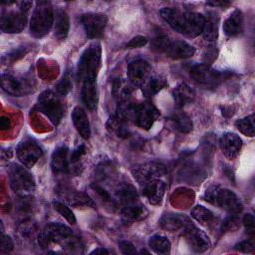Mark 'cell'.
Here are the masks:
<instances>
[{
    "label": "cell",
    "instance_id": "603a6c76",
    "mask_svg": "<svg viewBox=\"0 0 255 255\" xmlns=\"http://www.w3.org/2000/svg\"><path fill=\"white\" fill-rule=\"evenodd\" d=\"M72 121H73V124H74L77 131L79 132V134L83 138L88 139L91 136L90 122H89L86 112L81 107H76L73 110Z\"/></svg>",
    "mask_w": 255,
    "mask_h": 255
},
{
    "label": "cell",
    "instance_id": "8992f818",
    "mask_svg": "<svg viewBox=\"0 0 255 255\" xmlns=\"http://www.w3.org/2000/svg\"><path fill=\"white\" fill-rule=\"evenodd\" d=\"M2 89L14 97H22L33 91V79L14 73H3L1 76Z\"/></svg>",
    "mask_w": 255,
    "mask_h": 255
},
{
    "label": "cell",
    "instance_id": "836d02e7",
    "mask_svg": "<svg viewBox=\"0 0 255 255\" xmlns=\"http://www.w3.org/2000/svg\"><path fill=\"white\" fill-rule=\"evenodd\" d=\"M148 246L156 254H168L171 248L169 240L161 235H154L150 237L148 240Z\"/></svg>",
    "mask_w": 255,
    "mask_h": 255
},
{
    "label": "cell",
    "instance_id": "d6a6232c",
    "mask_svg": "<svg viewBox=\"0 0 255 255\" xmlns=\"http://www.w3.org/2000/svg\"><path fill=\"white\" fill-rule=\"evenodd\" d=\"M135 109H136V104L129 102V100L120 102L117 107L116 117H118L119 119H121L126 123H128V121H133Z\"/></svg>",
    "mask_w": 255,
    "mask_h": 255
},
{
    "label": "cell",
    "instance_id": "b9f144b4",
    "mask_svg": "<svg viewBox=\"0 0 255 255\" xmlns=\"http://www.w3.org/2000/svg\"><path fill=\"white\" fill-rule=\"evenodd\" d=\"M72 88H73V84H72L71 77L69 73H66L56 87L57 93L61 96H66L72 91Z\"/></svg>",
    "mask_w": 255,
    "mask_h": 255
},
{
    "label": "cell",
    "instance_id": "3957f363",
    "mask_svg": "<svg viewBox=\"0 0 255 255\" xmlns=\"http://www.w3.org/2000/svg\"><path fill=\"white\" fill-rule=\"evenodd\" d=\"M102 47L98 42L91 43L82 53L78 65V78L82 82L96 79L101 66Z\"/></svg>",
    "mask_w": 255,
    "mask_h": 255
},
{
    "label": "cell",
    "instance_id": "ba28073f",
    "mask_svg": "<svg viewBox=\"0 0 255 255\" xmlns=\"http://www.w3.org/2000/svg\"><path fill=\"white\" fill-rule=\"evenodd\" d=\"M73 235L72 230L62 223H49L38 235V243L41 248H47L51 243H59L61 245Z\"/></svg>",
    "mask_w": 255,
    "mask_h": 255
},
{
    "label": "cell",
    "instance_id": "4316f807",
    "mask_svg": "<svg viewBox=\"0 0 255 255\" xmlns=\"http://www.w3.org/2000/svg\"><path fill=\"white\" fill-rule=\"evenodd\" d=\"M51 167L54 173H62L68 171V148L66 146H60L54 151L51 159Z\"/></svg>",
    "mask_w": 255,
    "mask_h": 255
},
{
    "label": "cell",
    "instance_id": "ab89813d",
    "mask_svg": "<svg viewBox=\"0 0 255 255\" xmlns=\"http://www.w3.org/2000/svg\"><path fill=\"white\" fill-rule=\"evenodd\" d=\"M147 91L150 95H154L158 93L162 88L166 86V81L159 77V76H154V77H149L147 80Z\"/></svg>",
    "mask_w": 255,
    "mask_h": 255
},
{
    "label": "cell",
    "instance_id": "681fc988",
    "mask_svg": "<svg viewBox=\"0 0 255 255\" xmlns=\"http://www.w3.org/2000/svg\"><path fill=\"white\" fill-rule=\"evenodd\" d=\"M25 53H26V50H25V49L23 50V49L19 48V49H17V50H14L13 52H11L9 55H7V56H6L7 63H8V61H10V62H14L15 60L20 59L21 57H23V56L25 55Z\"/></svg>",
    "mask_w": 255,
    "mask_h": 255
},
{
    "label": "cell",
    "instance_id": "d590c367",
    "mask_svg": "<svg viewBox=\"0 0 255 255\" xmlns=\"http://www.w3.org/2000/svg\"><path fill=\"white\" fill-rule=\"evenodd\" d=\"M190 215L193 219H195L202 225H208L214 219L213 213L202 205H196L195 207H193L190 212Z\"/></svg>",
    "mask_w": 255,
    "mask_h": 255
},
{
    "label": "cell",
    "instance_id": "7a4b0ae2",
    "mask_svg": "<svg viewBox=\"0 0 255 255\" xmlns=\"http://www.w3.org/2000/svg\"><path fill=\"white\" fill-rule=\"evenodd\" d=\"M203 199L230 214H238L242 210V203L239 197L231 190L222 188L219 185H211L204 192Z\"/></svg>",
    "mask_w": 255,
    "mask_h": 255
},
{
    "label": "cell",
    "instance_id": "f546056e",
    "mask_svg": "<svg viewBox=\"0 0 255 255\" xmlns=\"http://www.w3.org/2000/svg\"><path fill=\"white\" fill-rule=\"evenodd\" d=\"M170 122L172 127L183 133H188L192 130V122L190 118L181 111H175L170 116Z\"/></svg>",
    "mask_w": 255,
    "mask_h": 255
},
{
    "label": "cell",
    "instance_id": "7bdbcfd3",
    "mask_svg": "<svg viewBox=\"0 0 255 255\" xmlns=\"http://www.w3.org/2000/svg\"><path fill=\"white\" fill-rule=\"evenodd\" d=\"M14 248V244L12 239L8 236L4 234V230H3V226H2V235H1V244H0V252L3 254L9 253L13 250Z\"/></svg>",
    "mask_w": 255,
    "mask_h": 255
},
{
    "label": "cell",
    "instance_id": "7dc6e473",
    "mask_svg": "<svg viewBox=\"0 0 255 255\" xmlns=\"http://www.w3.org/2000/svg\"><path fill=\"white\" fill-rule=\"evenodd\" d=\"M86 146L84 144H81L79 146H77L71 153V156H70V159H71V162L72 163H75L77 161H79L81 159V157L86 153Z\"/></svg>",
    "mask_w": 255,
    "mask_h": 255
},
{
    "label": "cell",
    "instance_id": "9c48e42d",
    "mask_svg": "<svg viewBox=\"0 0 255 255\" xmlns=\"http://www.w3.org/2000/svg\"><path fill=\"white\" fill-rule=\"evenodd\" d=\"M189 73L197 83L206 86H215L227 77L226 73L218 72L207 64H196L190 68Z\"/></svg>",
    "mask_w": 255,
    "mask_h": 255
},
{
    "label": "cell",
    "instance_id": "ffe728a7",
    "mask_svg": "<svg viewBox=\"0 0 255 255\" xmlns=\"http://www.w3.org/2000/svg\"><path fill=\"white\" fill-rule=\"evenodd\" d=\"M165 191V184L162 180L153 179L142 185V193L152 205L161 203Z\"/></svg>",
    "mask_w": 255,
    "mask_h": 255
},
{
    "label": "cell",
    "instance_id": "8fae6325",
    "mask_svg": "<svg viewBox=\"0 0 255 255\" xmlns=\"http://www.w3.org/2000/svg\"><path fill=\"white\" fill-rule=\"evenodd\" d=\"M131 172L135 180L142 186L150 180L160 178L165 174L166 170L162 163L148 162L134 167Z\"/></svg>",
    "mask_w": 255,
    "mask_h": 255
},
{
    "label": "cell",
    "instance_id": "5b68a950",
    "mask_svg": "<svg viewBox=\"0 0 255 255\" xmlns=\"http://www.w3.org/2000/svg\"><path fill=\"white\" fill-rule=\"evenodd\" d=\"M8 178L11 188L18 194L25 195L35 189V180L32 174L23 166L12 163L8 168Z\"/></svg>",
    "mask_w": 255,
    "mask_h": 255
},
{
    "label": "cell",
    "instance_id": "44dd1931",
    "mask_svg": "<svg viewBox=\"0 0 255 255\" xmlns=\"http://www.w3.org/2000/svg\"><path fill=\"white\" fill-rule=\"evenodd\" d=\"M158 223L162 229L167 230L169 232H175L178 230H183L191 222L184 215L167 213L163 214L160 217Z\"/></svg>",
    "mask_w": 255,
    "mask_h": 255
},
{
    "label": "cell",
    "instance_id": "4fadbf2b",
    "mask_svg": "<svg viewBox=\"0 0 255 255\" xmlns=\"http://www.w3.org/2000/svg\"><path fill=\"white\" fill-rule=\"evenodd\" d=\"M27 23L26 13L21 11L20 9L10 10L2 13L1 16V30L5 33L15 34L20 33L24 30Z\"/></svg>",
    "mask_w": 255,
    "mask_h": 255
},
{
    "label": "cell",
    "instance_id": "2e32d148",
    "mask_svg": "<svg viewBox=\"0 0 255 255\" xmlns=\"http://www.w3.org/2000/svg\"><path fill=\"white\" fill-rule=\"evenodd\" d=\"M150 66L145 60H134L128 66V77L134 86H143L150 77Z\"/></svg>",
    "mask_w": 255,
    "mask_h": 255
},
{
    "label": "cell",
    "instance_id": "7c38bea8",
    "mask_svg": "<svg viewBox=\"0 0 255 255\" xmlns=\"http://www.w3.org/2000/svg\"><path fill=\"white\" fill-rule=\"evenodd\" d=\"M82 25L89 38H99L103 35L108 18L102 13H86L81 17Z\"/></svg>",
    "mask_w": 255,
    "mask_h": 255
},
{
    "label": "cell",
    "instance_id": "1f68e13d",
    "mask_svg": "<svg viewBox=\"0 0 255 255\" xmlns=\"http://www.w3.org/2000/svg\"><path fill=\"white\" fill-rule=\"evenodd\" d=\"M108 130L118 137L126 138L129 135V130L126 126V122L122 121L118 117H111L107 122Z\"/></svg>",
    "mask_w": 255,
    "mask_h": 255
},
{
    "label": "cell",
    "instance_id": "f907efd6",
    "mask_svg": "<svg viewBox=\"0 0 255 255\" xmlns=\"http://www.w3.org/2000/svg\"><path fill=\"white\" fill-rule=\"evenodd\" d=\"M93 188L97 191V193H98L103 199H105V200H107V201H110V200H111L110 194H109L108 191H106L103 187H101V186H99V185H94Z\"/></svg>",
    "mask_w": 255,
    "mask_h": 255
},
{
    "label": "cell",
    "instance_id": "c3c4849f",
    "mask_svg": "<svg viewBox=\"0 0 255 255\" xmlns=\"http://www.w3.org/2000/svg\"><path fill=\"white\" fill-rule=\"evenodd\" d=\"M119 247L121 249V251L124 253V254H135L136 253V250H135V247L133 246V244L129 241H127V240H123L119 243Z\"/></svg>",
    "mask_w": 255,
    "mask_h": 255
},
{
    "label": "cell",
    "instance_id": "f1b7e54d",
    "mask_svg": "<svg viewBox=\"0 0 255 255\" xmlns=\"http://www.w3.org/2000/svg\"><path fill=\"white\" fill-rule=\"evenodd\" d=\"M125 220L127 221H139L147 215L146 208L138 201L136 203L125 206L120 209Z\"/></svg>",
    "mask_w": 255,
    "mask_h": 255
},
{
    "label": "cell",
    "instance_id": "9a60e30c",
    "mask_svg": "<svg viewBox=\"0 0 255 255\" xmlns=\"http://www.w3.org/2000/svg\"><path fill=\"white\" fill-rule=\"evenodd\" d=\"M182 232L187 243L194 252L203 253L210 248L211 243L208 236L191 223L188 224Z\"/></svg>",
    "mask_w": 255,
    "mask_h": 255
},
{
    "label": "cell",
    "instance_id": "6da1fadb",
    "mask_svg": "<svg viewBox=\"0 0 255 255\" xmlns=\"http://www.w3.org/2000/svg\"><path fill=\"white\" fill-rule=\"evenodd\" d=\"M160 16L173 30L189 38L197 37L202 33L204 16L200 13L164 7L160 10Z\"/></svg>",
    "mask_w": 255,
    "mask_h": 255
},
{
    "label": "cell",
    "instance_id": "83f0119b",
    "mask_svg": "<svg viewBox=\"0 0 255 255\" xmlns=\"http://www.w3.org/2000/svg\"><path fill=\"white\" fill-rule=\"evenodd\" d=\"M172 96L175 104L178 107H183L193 102L195 98V93L187 84L181 83L173 89Z\"/></svg>",
    "mask_w": 255,
    "mask_h": 255
},
{
    "label": "cell",
    "instance_id": "f6af8a7d",
    "mask_svg": "<svg viewBox=\"0 0 255 255\" xmlns=\"http://www.w3.org/2000/svg\"><path fill=\"white\" fill-rule=\"evenodd\" d=\"M254 216L251 213H247L243 217V225L245 226L247 233L253 237L254 236Z\"/></svg>",
    "mask_w": 255,
    "mask_h": 255
},
{
    "label": "cell",
    "instance_id": "ac0fdd59",
    "mask_svg": "<svg viewBox=\"0 0 255 255\" xmlns=\"http://www.w3.org/2000/svg\"><path fill=\"white\" fill-rule=\"evenodd\" d=\"M138 195L136 193L135 188L127 182H123L119 184L116 190V198L115 203L121 209L125 206L133 204L138 202Z\"/></svg>",
    "mask_w": 255,
    "mask_h": 255
},
{
    "label": "cell",
    "instance_id": "277c9868",
    "mask_svg": "<svg viewBox=\"0 0 255 255\" xmlns=\"http://www.w3.org/2000/svg\"><path fill=\"white\" fill-rule=\"evenodd\" d=\"M54 25V11L50 2L39 1L32 13L30 31L35 38L47 35Z\"/></svg>",
    "mask_w": 255,
    "mask_h": 255
},
{
    "label": "cell",
    "instance_id": "8d00e7d4",
    "mask_svg": "<svg viewBox=\"0 0 255 255\" xmlns=\"http://www.w3.org/2000/svg\"><path fill=\"white\" fill-rule=\"evenodd\" d=\"M237 129L247 136H254L255 133V125H254V115H250L241 120H238L235 123Z\"/></svg>",
    "mask_w": 255,
    "mask_h": 255
},
{
    "label": "cell",
    "instance_id": "52a82bcc",
    "mask_svg": "<svg viewBox=\"0 0 255 255\" xmlns=\"http://www.w3.org/2000/svg\"><path fill=\"white\" fill-rule=\"evenodd\" d=\"M37 109L39 112L44 114L55 126L60 123L64 114V108L59 97L50 90L44 91L40 95Z\"/></svg>",
    "mask_w": 255,
    "mask_h": 255
},
{
    "label": "cell",
    "instance_id": "db71d44e",
    "mask_svg": "<svg viewBox=\"0 0 255 255\" xmlns=\"http://www.w3.org/2000/svg\"><path fill=\"white\" fill-rule=\"evenodd\" d=\"M207 5H210V6H221V7H225V6H229L230 5V2H226V1H209V2H206Z\"/></svg>",
    "mask_w": 255,
    "mask_h": 255
},
{
    "label": "cell",
    "instance_id": "7402d4cb",
    "mask_svg": "<svg viewBox=\"0 0 255 255\" xmlns=\"http://www.w3.org/2000/svg\"><path fill=\"white\" fill-rule=\"evenodd\" d=\"M82 99L84 104L90 111L94 112L97 109L99 97L96 79H89L83 81Z\"/></svg>",
    "mask_w": 255,
    "mask_h": 255
},
{
    "label": "cell",
    "instance_id": "e0dca14e",
    "mask_svg": "<svg viewBox=\"0 0 255 255\" xmlns=\"http://www.w3.org/2000/svg\"><path fill=\"white\" fill-rule=\"evenodd\" d=\"M219 145L222 153L228 159H234L241 150L242 140L237 134L233 132H226L220 137Z\"/></svg>",
    "mask_w": 255,
    "mask_h": 255
},
{
    "label": "cell",
    "instance_id": "d4e9b609",
    "mask_svg": "<svg viewBox=\"0 0 255 255\" xmlns=\"http://www.w3.org/2000/svg\"><path fill=\"white\" fill-rule=\"evenodd\" d=\"M244 24V16L240 10H234L223 23V31L227 36H236L242 29Z\"/></svg>",
    "mask_w": 255,
    "mask_h": 255
},
{
    "label": "cell",
    "instance_id": "816d5d0a",
    "mask_svg": "<svg viewBox=\"0 0 255 255\" xmlns=\"http://www.w3.org/2000/svg\"><path fill=\"white\" fill-rule=\"evenodd\" d=\"M0 127H1V129L3 130L9 129L11 128V120L8 117H1Z\"/></svg>",
    "mask_w": 255,
    "mask_h": 255
},
{
    "label": "cell",
    "instance_id": "4dcf8cb0",
    "mask_svg": "<svg viewBox=\"0 0 255 255\" xmlns=\"http://www.w3.org/2000/svg\"><path fill=\"white\" fill-rule=\"evenodd\" d=\"M65 198L67 199V201L74 205V206H88V207H92L95 208L96 204L93 201V199L86 193H82L79 191H72L69 190L67 192V194H65Z\"/></svg>",
    "mask_w": 255,
    "mask_h": 255
},
{
    "label": "cell",
    "instance_id": "484cf974",
    "mask_svg": "<svg viewBox=\"0 0 255 255\" xmlns=\"http://www.w3.org/2000/svg\"><path fill=\"white\" fill-rule=\"evenodd\" d=\"M218 25L219 16L214 11H209L204 17V25L202 29L203 38L206 41H214L218 37Z\"/></svg>",
    "mask_w": 255,
    "mask_h": 255
},
{
    "label": "cell",
    "instance_id": "cb8c5ba5",
    "mask_svg": "<svg viewBox=\"0 0 255 255\" xmlns=\"http://www.w3.org/2000/svg\"><path fill=\"white\" fill-rule=\"evenodd\" d=\"M70 28V20L67 12L62 8L54 11V34L58 40H64Z\"/></svg>",
    "mask_w": 255,
    "mask_h": 255
},
{
    "label": "cell",
    "instance_id": "11a10c76",
    "mask_svg": "<svg viewBox=\"0 0 255 255\" xmlns=\"http://www.w3.org/2000/svg\"><path fill=\"white\" fill-rule=\"evenodd\" d=\"M108 253H109V251L103 247H99L91 252V254H108Z\"/></svg>",
    "mask_w": 255,
    "mask_h": 255
},
{
    "label": "cell",
    "instance_id": "ee69618b",
    "mask_svg": "<svg viewBox=\"0 0 255 255\" xmlns=\"http://www.w3.org/2000/svg\"><path fill=\"white\" fill-rule=\"evenodd\" d=\"M235 249L244 253H254L255 245L250 240H244L235 245Z\"/></svg>",
    "mask_w": 255,
    "mask_h": 255
},
{
    "label": "cell",
    "instance_id": "5bb4252c",
    "mask_svg": "<svg viewBox=\"0 0 255 255\" xmlns=\"http://www.w3.org/2000/svg\"><path fill=\"white\" fill-rule=\"evenodd\" d=\"M158 117L159 112L152 104L147 102L136 104L133 122L138 128L145 130L149 129L158 119Z\"/></svg>",
    "mask_w": 255,
    "mask_h": 255
},
{
    "label": "cell",
    "instance_id": "e575fe53",
    "mask_svg": "<svg viewBox=\"0 0 255 255\" xmlns=\"http://www.w3.org/2000/svg\"><path fill=\"white\" fill-rule=\"evenodd\" d=\"M130 92H131V89L127 84V82L123 81L122 79H116L114 81L112 93H113V96L119 101V103L128 101L129 98Z\"/></svg>",
    "mask_w": 255,
    "mask_h": 255
},
{
    "label": "cell",
    "instance_id": "60d3db41",
    "mask_svg": "<svg viewBox=\"0 0 255 255\" xmlns=\"http://www.w3.org/2000/svg\"><path fill=\"white\" fill-rule=\"evenodd\" d=\"M170 40L165 34L158 32L156 36L151 40V46L153 50H156L158 52H164Z\"/></svg>",
    "mask_w": 255,
    "mask_h": 255
},
{
    "label": "cell",
    "instance_id": "f35d334b",
    "mask_svg": "<svg viewBox=\"0 0 255 255\" xmlns=\"http://www.w3.org/2000/svg\"><path fill=\"white\" fill-rule=\"evenodd\" d=\"M240 227V220L236 214H230L221 223L222 232H233Z\"/></svg>",
    "mask_w": 255,
    "mask_h": 255
},
{
    "label": "cell",
    "instance_id": "30bf717a",
    "mask_svg": "<svg viewBox=\"0 0 255 255\" xmlns=\"http://www.w3.org/2000/svg\"><path fill=\"white\" fill-rule=\"evenodd\" d=\"M16 154L20 162L24 166L30 168L42 156L43 150L35 140L27 138L18 144L16 148Z\"/></svg>",
    "mask_w": 255,
    "mask_h": 255
},
{
    "label": "cell",
    "instance_id": "bcb514c9",
    "mask_svg": "<svg viewBox=\"0 0 255 255\" xmlns=\"http://www.w3.org/2000/svg\"><path fill=\"white\" fill-rule=\"evenodd\" d=\"M147 43V38L143 36H135L128 43H127L128 48H139Z\"/></svg>",
    "mask_w": 255,
    "mask_h": 255
},
{
    "label": "cell",
    "instance_id": "d6986e66",
    "mask_svg": "<svg viewBox=\"0 0 255 255\" xmlns=\"http://www.w3.org/2000/svg\"><path fill=\"white\" fill-rule=\"evenodd\" d=\"M164 53L167 57L174 60L187 59L195 54V48L185 41H170Z\"/></svg>",
    "mask_w": 255,
    "mask_h": 255
},
{
    "label": "cell",
    "instance_id": "f5cc1de1",
    "mask_svg": "<svg viewBox=\"0 0 255 255\" xmlns=\"http://www.w3.org/2000/svg\"><path fill=\"white\" fill-rule=\"evenodd\" d=\"M31 6H32V2H30V1H23V2L20 3L19 9H20L21 11H23L24 13H27V12L30 10Z\"/></svg>",
    "mask_w": 255,
    "mask_h": 255
},
{
    "label": "cell",
    "instance_id": "74e56055",
    "mask_svg": "<svg viewBox=\"0 0 255 255\" xmlns=\"http://www.w3.org/2000/svg\"><path fill=\"white\" fill-rule=\"evenodd\" d=\"M52 204H53L54 208H55L69 223H71V224H76V221H77V220H76V217H75L73 211H72L67 205H65L64 203H62V202H60V201H58V200H54V201L52 202Z\"/></svg>",
    "mask_w": 255,
    "mask_h": 255
}]
</instances>
